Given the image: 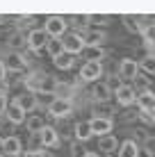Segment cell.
Wrapping results in <instances>:
<instances>
[{
    "instance_id": "cell-11",
    "label": "cell",
    "mask_w": 155,
    "mask_h": 157,
    "mask_svg": "<svg viewBox=\"0 0 155 157\" xmlns=\"http://www.w3.org/2000/svg\"><path fill=\"white\" fill-rule=\"evenodd\" d=\"M28 41H30L32 50H41V48L48 43V34H46L44 30H34V32H30V39Z\"/></svg>"
},
{
    "instance_id": "cell-14",
    "label": "cell",
    "mask_w": 155,
    "mask_h": 157,
    "mask_svg": "<svg viewBox=\"0 0 155 157\" xmlns=\"http://www.w3.org/2000/svg\"><path fill=\"white\" fill-rule=\"evenodd\" d=\"M14 102H16V105H18L23 112H30V109H34V107H37V98H34V94H23V96H18V98H16Z\"/></svg>"
},
{
    "instance_id": "cell-12",
    "label": "cell",
    "mask_w": 155,
    "mask_h": 157,
    "mask_svg": "<svg viewBox=\"0 0 155 157\" xmlns=\"http://www.w3.org/2000/svg\"><path fill=\"white\" fill-rule=\"evenodd\" d=\"M135 100H137V105H139V109H144V112H153L155 109V96L151 91H144V94L135 96Z\"/></svg>"
},
{
    "instance_id": "cell-17",
    "label": "cell",
    "mask_w": 155,
    "mask_h": 157,
    "mask_svg": "<svg viewBox=\"0 0 155 157\" xmlns=\"http://www.w3.org/2000/svg\"><path fill=\"white\" fill-rule=\"evenodd\" d=\"M73 132H76V139H78V141H89V139L94 137V134H91V128H89V123H78Z\"/></svg>"
},
{
    "instance_id": "cell-5",
    "label": "cell",
    "mask_w": 155,
    "mask_h": 157,
    "mask_svg": "<svg viewBox=\"0 0 155 157\" xmlns=\"http://www.w3.org/2000/svg\"><path fill=\"white\" fill-rule=\"evenodd\" d=\"M37 137H39V141L44 148H50V146H57V141H60V137H57V130L50 128V125H44L37 132Z\"/></svg>"
},
{
    "instance_id": "cell-24",
    "label": "cell",
    "mask_w": 155,
    "mask_h": 157,
    "mask_svg": "<svg viewBox=\"0 0 155 157\" xmlns=\"http://www.w3.org/2000/svg\"><path fill=\"white\" fill-rule=\"evenodd\" d=\"M141 121L151 125V123H153V112H144V109H141Z\"/></svg>"
},
{
    "instance_id": "cell-30",
    "label": "cell",
    "mask_w": 155,
    "mask_h": 157,
    "mask_svg": "<svg viewBox=\"0 0 155 157\" xmlns=\"http://www.w3.org/2000/svg\"><path fill=\"white\" fill-rule=\"evenodd\" d=\"M0 141H2V137H0Z\"/></svg>"
},
{
    "instance_id": "cell-22",
    "label": "cell",
    "mask_w": 155,
    "mask_h": 157,
    "mask_svg": "<svg viewBox=\"0 0 155 157\" xmlns=\"http://www.w3.org/2000/svg\"><path fill=\"white\" fill-rule=\"evenodd\" d=\"M23 157H50L46 153V148H34V150H28V153H21Z\"/></svg>"
},
{
    "instance_id": "cell-4",
    "label": "cell",
    "mask_w": 155,
    "mask_h": 157,
    "mask_svg": "<svg viewBox=\"0 0 155 157\" xmlns=\"http://www.w3.org/2000/svg\"><path fill=\"white\" fill-rule=\"evenodd\" d=\"M100 73H103L100 62H87L82 66V71H80V80H84V82H94V80L100 78Z\"/></svg>"
},
{
    "instance_id": "cell-8",
    "label": "cell",
    "mask_w": 155,
    "mask_h": 157,
    "mask_svg": "<svg viewBox=\"0 0 155 157\" xmlns=\"http://www.w3.org/2000/svg\"><path fill=\"white\" fill-rule=\"evenodd\" d=\"M82 48H84L82 36H78V34L64 36V43H62V50H64V52H68V55H76V52H80Z\"/></svg>"
},
{
    "instance_id": "cell-19",
    "label": "cell",
    "mask_w": 155,
    "mask_h": 157,
    "mask_svg": "<svg viewBox=\"0 0 155 157\" xmlns=\"http://www.w3.org/2000/svg\"><path fill=\"white\" fill-rule=\"evenodd\" d=\"M23 66H25V62H23L21 55H9V68L12 71H21Z\"/></svg>"
},
{
    "instance_id": "cell-9",
    "label": "cell",
    "mask_w": 155,
    "mask_h": 157,
    "mask_svg": "<svg viewBox=\"0 0 155 157\" xmlns=\"http://www.w3.org/2000/svg\"><path fill=\"white\" fill-rule=\"evenodd\" d=\"M114 96H116V102H119V105H123V107H128V105H132V102H135V89H132V86H119V89L114 91Z\"/></svg>"
},
{
    "instance_id": "cell-16",
    "label": "cell",
    "mask_w": 155,
    "mask_h": 157,
    "mask_svg": "<svg viewBox=\"0 0 155 157\" xmlns=\"http://www.w3.org/2000/svg\"><path fill=\"white\" fill-rule=\"evenodd\" d=\"M52 59H55L57 68H71L73 66V57L68 55V52H64V50H60L57 55H52Z\"/></svg>"
},
{
    "instance_id": "cell-31",
    "label": "cell",
    "mask_w": 155,
    "mask_h": 157,
    "mask_svg": "<svg viewBox=\"0 0 155 157\" xmlns=\"http://www.w3.org/2000/svg\"><path fill=\"white\" fill-rule=\"evenodd\" d=\"M107 157H112V155H107Z\"/></svg>"
},
{
    "instance_id": "cell-26",
    "label": "cell",
    "mask_w": 155,
    "mask_h": 157,
    "mask_svg": "<svg viewBox=\"0 0 155 157\" xmlns=\"http://www.w3.org/2000/svg\"><path fill=\"white\" fill-rule=\"evenodd\" d=\"M137 157H153V153H151V150H141V148H139V153H137Z\"/></svg>"
},
{
    "instance_id": "cell-7",
    "label": "cell",
    "mask_w": 155,
    "mask_h": 157,
    "mask_svg": "<svg viewBox=\"0 0 155 157\" xmlns=\"http://www.w3.org/2000/svg\"><path fill=\"white\" fill-rule=\"evenodd\" d=\"M64 30H66V21L60 18V16H50V18L46 21V34L48 36H60L64 34Z\"/></svg>"
},
{
    "instance_id": "cell-6",
    "label": "cell",
    "mask_w": 155,
    "mask_h": 157,
    "mask_svg": "<svg viewBox=\"0 0 155 157\" xmlns=\"http://www.w3.org/2000/svg\"><path fill=\"white\" fill-rule=\"evenodd\" d=\"M9 118V123H14V125H21V123L25 121V116H28V112H23L16 102H7V107H5V114Z\"/></svg>"
},
{
    "instance_id": "cell-15",
    "label": "cell",
    "mask_w": 155,
    "mask_h": 157,
    "mask_svg": "<svg viewBox=\"0 0 155 157\" xmlns=\"http://www.w3.org/2000/svg\"><path fill=\"white\" fill-rule=\"evenodd\" d=\"M137 153H139V146L132 139H128V141H123L119 146V157H137Z\"/></svg>"
},
{
    "instance_id": "cell-18",
    "label": "cell",
    "mask_w": 155,
    "mask_h": 157,
    "mask_svg": "<svg viewBox=\"0 0 155 157\" xmlns=\"http://www.w3.org/2000/svg\"><path fill=\"white\" fill-rule=\"evenodd\" d=\"M23 123L28 125V130H30V132H34V134H37L41 128L46 125V123H44V118H41V116H25V121H23Z\"/></svg>"
},
{
    "instance_id": "cell-23",
    "label": "cell",
    "mask_w": 155,
    "mask_h": 157,
    "mask_svg": "<svg viewBox=\"0 0 155 157\" xmlns=\"http://www.w3.org/2000/svg\"><path fill=\"white\" fill-rule=\"evenodd\" d=\"M141 68H144V71H146V73H153V71H155L153 57H146V59H144V62H141Z\"/></svg>"
},
{
    "instance_id": "cell-13",
    "label": "cell",
    "mask_w": 155,
    "mask_h": 157,
    "mask_svg": "<svg viewBox=\"0 0 155 157\" xmlns=\"http://www.w3.org/2000/svg\"><path fill=\"white\" fill-rule=\"evenodd\" d=\"M119 71H121V75H123L126 80H130V78H135V75H137V71H139V64L132 62V59H123Z\"/></svg>"
},
{
    "instance_id": "cell-10",
    "label": "cell",
    "mask_w": 155,
    "mask_h": 157,
    "mask_svg": "<svg viewBox=\"0 0 155 157\" xmlns=\"http://www.w3.org/2000/svg\"><path fill=\"white\" fill-rule=\"evenodd\" d=\"M119 148V139L114 137V134H103V137L98 139V150L100 153H112V150Z\"/></svg>"
},
{
    "instance_id": "cell-20",
    "label": "cell",
    "mask_w": 155,
    "mask_h": 157,
    "mask_svg": "<svg viewBox=\"0 0 155 157\" xmlns=\"http://www.w3.org/2000/svg\"><path fill=\"white\" fill-rule=\"evenodd\" d=\"M94 94H96V98H98V100H107V98H110V89H107V84H98Z\"/></svg>"
},
{
    "instance_id": "cell-25",
    "label": "cell",
    "mask_w": 155,
    "mask_h": 157,
    "mask_svg": "<svg viewBox=\"0 0 155 157\" xmlns=\"http://www.w3.org/2000/svg\"><path fill=\"white\" fill-rule=\"evenodd\" d=\"M5 107H7V98L0 94V118H2V114H5Z\"/></svg>"
},
{
    "instance_id": "cell-28",
    "label": "cell",
    "mask_w": 155,
    "mask_h": 157,
    "mask_svg": "<svg viewBox=\"0 0 155 157\" xmlns=\"http://www.w3.org/2000/svg\"><path fill=\"white\" fill-rule=\"evenodd\" d=\"M84 157H98L96 153H84Z\"/></svg>"
},
{
    "instance_id": "cell-29",
    "label": "cell",
    "mask_w": 155,
    "mask_h": 157,
    "mask_svg": "<svg viewBox=\"0 0 155 157\" xmlns=\"http://www.w3.org/2000/svg\"><path fill=\"white\" fill-rule=\"evenodd\" d=\"M0 157H7V155H2V153H0Z\"/></svg>"
},
{
    "instance_id": "cell-1",
    "label": "cell",
    "mask_w": 155,
    "mask_h": 157,
    "mask_svg": "<svg viewBox=\"0 0 155 157\" xmlns=\"http://www.w3.org/2000/svg\"><path fill=\"white\" fill-rule=\"evenodd\" d=\"M71 100L68 98H55L48 105V114H50L52 118H66L68 114H71Z\"/></svg>"
},
{
    "instance_id": "cell-27",
    "label": "cell",
    "mask_w": 155,
    "mask_h": 157,
    "mask_svg": "<svg viewBox=\"0 0 155 157\" xmlns=\"http://www.w3.org/2000/svg\"><path fill=\"white\" fill-rule=\"evenodd\" d=\"M5 73H7V66L0 62V80H5Z\"/></svg>"
},
{
    "instance_id": "cell-21",
    "label": "cell",
    "mask_w": 155,
    "mask_h": 157,
    "mask_svg": "<svg viewBox=\"0 0 155 157\" xmlns=\"http://www.w3.org/2000/svg\"><path fill=\"white\" fill-rule=\"evenodd\" d=\"M84 146H82V141H76V144H71V157H84Z\"/></svg>"
},
{
    "instance_id": "cell-2",
    "label": "cell",
    "mask_w": 155,
    "mask_h": 157,
    "mask_svg": "<svg viewBox=\"0 0 155 157\" xmlns=\"http://www.w3.org/2000/svg\"><path fill=\"white\" fill-rule=\"evenodd\" d=\"M89 128H91V134L103 137V134H110L112 130H114V123H112L110 116H94L91 121H89Z\"/></svg>"
},
{
    "instance_id": "cell-3",
    "label": "cell",
    "mask_w": 155,
    "mask_h": 157,
    "mask_svg": "<svg viewBox=\"0 0 155 157\" xmlns=\"http://www.w3.org/2000/svg\"><path fill=\"white\" fill-rule=\"evenodd\" d=\"M0 150H2V155L18 157L21 153H23V144H21L18 137H5L2 141H0Z\"/></svg>"
}]
</instances>
